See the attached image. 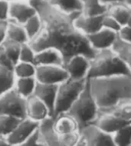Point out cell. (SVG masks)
<instances>
[{"label":"cell","instance_id":"6da1fadb","mask_svg":"<svg viewBox=\"0 0 131 146\" xmlns=\"http://www.w3.org/2000/svg\"><path fill=\"white\" fill-rule=\"evenodd\" d=\"M43 21V28L35 38L29 41L34 50L45 48L59 50L64 64L75 55L83 54L91 59L96 50L87 36L74 25V19L81 12L68 14L55 7L49 0H29Z\"/></svg>","mask_w":131,"mask_h":146},{"label":"cell","instance_id":"7a4b0ae2","mask_svg":"<svg viewBox=\"0 0 131 146\" xmlns=\"http://www.w3.org/2000/svg\"><path fill=\"white\" fill-rule=\"evenodd\" d=\"M91 93L99 109L106 113L124 103H131V76L119 74L89 78Z\"/></svg>","mask_w":131,"mask_h":146},{"label":"cell","instance_id":"3957f363","mask_svg":"<svg viewBox=\"0 0 131 146\" xmlns=\"http://www.w3.org/2000/svg\"><path fill=\"white\" fill-rule=\"evenodd\" d=\"M119 74L131 76V73L112 48L96 50L93 58L90 59L88 77L94 78Z\"/></svg>","mask_w":131,"mask_h":146},{"label":"cell","instance_id":"277c9868","mask_svg":"<svg viewBox=\"0 0 131 146\" xmlns=\"http://www.w3.org/2000/svg\"><path fill=\"white\" fill-rule=\"evenodd\" d=\"M67 113L76 120L79 130L87 125L93 123L97 119L99 109L91 93L88 77L84 90Z\"/></svg>","mask_w":131,"mask_h":146},{"label":"cell","instance_id":"5b68a950","mask_svg":"<svg viewBox=\"0 0 131 146\" xmlns=\"http://www.w3.org/2000/svg\"><path fill=\"white\" fill-rule=\"evenodd\" d=\"M88 78L74 80L68 78L57 87L54 118L61 113H67L84 88Z\"/></svg>","mask_w":131,"mask_h":146},{"label":"cell","instance_id":"8992f818","mask_svg":"<svg viewBox=\"0 0 131 146\" xmlns=\"http://www.w3.org/2000/svg\"><path fill=\"white\" fill-rule=\"evenodd\" d=\"M80 139L77 146H115L112 134L107 133L94 123L79 130Z\"/></svg>","mask_w":131,"mask_h":146},{"label":"cell","instance_id":"52a82bcc","mask_svg":"<svg viewBox=\"0 0 131 146\" xmlns=\"http://www.w3.org/2000/svg\"><path fill=\"white\" fill-rule=\"evenodd\" d=\"M0 115H9L21 119L26 118V100L15 89L0 96Z\"/></svg>","mask_w":131,"mask_h":146},{"label":"cell","instance_id":"ba28073f","mask_svg":"<svg viewBox=\"0 0 131 146\" xmlns=\"http://www.w3.org/2000/svg\"><path fill=\"white\" fill-rule=\"evenodd\" d=\"M35 78L38 83L59 85L69 78V75L64 66L46 65L37 66Z\"/></svg>","mask_w":131,"mask_h":146},{"label":"cell","instance_id":"9c48e42d","mask_svg":"<svg viewBox=\"0 0 131 146\" xmlns=\"http://www.w3.org/2000/svg\"><path fill=\"white\" fill-rule=\"evenodd\" d=\"M39 122L26 117L20 120L13 131L6 138L9 146H21L38 128Z\"/></svg>","mask_w":131,"mask_h":146},{"label":"cell","instance_id":"30bf717a","mask_svg":"<svg viewBox=\"0 0 131 146\" xmlns=\"http://www.w3.org/2000/svg\"><path fill=\"white\" fill-rule=\"evenodd\" d=\"M64 67L68 73L70 78L82 80L88 78L90 59L83 54H78L72 57L64 64Z\"/></svg>","mask_w":131,"mask_h":146},{"label":"cell","instance_id":"8fae6325","mask_svg":"<svg viewBox=\"0 0 131 146\" xmlns=\"http://www.w3.org/2000/svg\"><path fill=\"white\" fill-rule=\"evenodd\" d=\"M36 13L35 8L28 0H14L10 2L9 20L23 25Z\"/></svg>","mask_w":131,"mask_h":146},{"label":"cell","instance_id":"7c38bea8","mask_svg":"<svg viewBox=\"0 0 131 146\" xmlns=\"http://www.w3.org/2000/svg\"><path fill=\"white\" fill-rule=\"evenodd\" d=\"M117 32L103 27L95 33L87 35L89 43L95 50L111 48L117 39Z\"/></svg>","mask_w":131,"mask_h":146},{"label":"cell","instance_id":"4fadbf2b","mask_svg":"<svg viewBox=\"0 0 131 146\" xmlns=\"http://www.w3.org/2000/svg\"><path fill=\"white\" fill-rule=\"evenodd\" d=\"M130 122V121H126L120 119L113 113L106 112V113H99L98 117L93 123L107 133L113 135L120 129H121L122 127Z\"/></svg>","mask_w":131,"mask_h":146},{"label":"cell","instance_id":"5bb4252c","mask_svg":"<svg viewBox=\"0 0 131 146\" xmlns=\"http://www.w3.org/2000/svg\"><path fill=\"white\" fill-rule=\"evenodd\" d=\"M105 15V14H104ZM104 15L87 16L82 12L74 19V25L86 36L95 33L103 28V19Z\"/></svg>","mask_w":131,"mask_h":146},{"label":"cell","instance_id":"9a60e30c","mask_svg":"<svg viewBox=\"0 0 131 146\" xmlns=\"http://www.w3.org/2000/svg\"><path fill=\"white\" fill-rule=\"evenodd\" d=\"M38 129L43 146H59V135L55 129V118L48 116L42 120Z\"/></svg>","mask_w":131,"mask_h":146},{"label":"cell","instance_id":"2e32d148","mask_svg":"<svg viewBox=\"0 0 131 146\" xmlns=\"http://www.w3.org/2000/svg\"><path fill=\"white\" fill-rule=\"evenodd\" d=\"M57 87L58 85L41 84L38 82L35 91V96L40 99L48 106L51 115L52 117H54V113H55Z\"/></svg>","mask_w":131,"mask_h":146},{"label":"cell","instance_id":"e0dca14e","mask_svg":"<svg viewBox=\"0 0 131 146\" xmlns=\"http://www.w3.org/2000/svg\"><path fill=\"white\" fill-rule=\"evenodd\" d=\"M26 115L38 122L51 116L48 106L35 95L26 100Z\"/></svg>","mask_w":131,"mask_h":146},{"label":"cell","instance_id":"ac0fdd59","mask_svg":"<svg viewBox=\"0 0 131 146\" xmlns=\"http://www.w3.org/2000/svg\"><path fill=\"white\" fill-rule=\"evenodd\" d=\"M35 64L36 66H64V59L59 50L55 48H45L36 52Z\"/></svg>","mask_w":131,"mask_h":146},{"label":"cell","instance_id":"d6986e66","mask_svg":"<svg viewBox=\"0 0 131 146\" xmlns=\"http://www.w3.org/2000/svg\"><path fill=\"white\" fill-rule=\"evenodd\" d=\"M55 129L59 135L78 132V122L68 113H61L55 117Z\"/></svg>","mask_w":131,"mask_h":146},{"label":"cell","instance_id":"ffe728a7","mask_svg":"<svg viewBox=\"0 0 131 146\" xmlns=\"http://www.w3.org/2000/svg\"><path fill=\"white\" fill-rule=\"evenodd\" d=\"M107 6V14L114 17L122 26L127 24L131 16V6L124 3H114Z\"/></svg>","mask_w":131,"mask_h":146},{"label":"cell","instance_id":"44dd1931","mask_svg":"<svg viewBox=\"0 0 131 146\" xmlns=\"http://www.w3.org/2000/svg\"><path fill=\"white\" fill-rule=\"evenodd\" d=\"M37 84L35 77L16 78L14 89L20 96L27 100L35 95Z\"/></svg>","mask_w":131,"mask_h":146},{"label":"cell","instance_id":"7402d4cb","mask_svg":"<svg viewBox=\"0 0 131 146\" xmlns=\"http://www.w3.org/2000/svg\"><path fill=\"white\" fill-rule=\"evenodd\" d=\"M7 40L19 44L29 43V39L23 25L9 20L7 26Z\"/></svg>","mask_w":131,"mask_h":146},{"label":"cell","instance_id":"603a6c76","mask_svg":"<svg viewBox=\"0 0 131 146\" xmlns=\"http://www.w3.org/2000/svg\"><path fill=\"white\" fill-rule=\"evenodd\" d=\"M15 80L13 69L0 66V96L13 90Z\"/></svg>","mask_w":131,"mask_h":146},{"label":"cell","instance_id":"cb8c5ba5","mask_svg":"<svg viewBox=\"0 0 131 146\" xmlns=\"http://www.w3.org/2000/svg\"><path fill=\"white\" fill-rule=\"evenodd\" d=\"M82 3V14L87 16L104 15L107 12L108 6L103 4L101 0H81Z\"/></svg>","mask_w":131,"mask_h":146},{"label":"cell","instance_id":"d4e9b609","mask_svg":"<svg viewBox=\"0 0 131 146\" xmlns=\"http://www.w3.org/2000/svg\"><path fill=\"white\" fill-rule=\"evenodd\" d=\"M112 49L117 53L131 73V43L123 41L117 36L114 44H113Z\"/></svg>","mask_w":131,"mask_h":146},{"label":"cell","instance_id":"484cf974","mask_svg":"<svg viewBox=\"0 0 131 146\" xmlns=\"http://www.w3.org/2000/svg\"><path fill=\"white\" fill-rule=\"evenodd\" d=\"M49 2L55 7L68 14L82 12L83 7L81 0H49Z\"/></svg>","mask_w":131,"mask_h":146},{"label":"cell","instance_id":"4316f807","mask_svg":"<svg viewBox=\"0 0 131 146\" xmlns=\"http://www.w3.org/2000/svg\"><path fill=\"white\" fill-rule=\"evenodd\" d=\"M24 29L29 37V41L33 40L43 28V21L39 15L36 13L23 24Z\"/></svg>","mask_w":131,"mask_h":146},{"label":"cell","instance_id":"83f0119b","mask_svg":"<svg viewBox=\"0 0 131 146\" xmlns=\"http://www.w3.org/2000/svg\"><path fill=\"white\" fill-rule=\"evenodd\" d=\"M37 66L33 63L18 61L13 67V72L16 78L35 77Z\"/></svg>","mask_w":131,"mask_h":146},{"label":"cell","instance_id":"f1b7e54d","mask_svg":"<svg viewBox=\"0 0 131 146\" xmlns=\"http://www.w3.org/2000/svg\"><path fill=\"white\" fill-rule=\"evenodd\" d=\"M115 146L131 145V122L113 134Z\"/></svg>","mask_w":131,"mask_h":146},{"label":"cell","instance_id":"f546056e","mask_svg":"<svg viewBox=\"0 0 131 146\" xmlns=\"http://www.w3.org/2000/svg\"><path fill=\"white\" fill-rule=\"evenodd\" d=\"M20 120L21 119L9 115H0V136L7 138Z\"/></svg>","mask_w":131,"mask_h":146},{"label":"cell","instance_id":"4dcf8cb0","mask_svg":"<svg viewBox=\"0 0 131 146\" xmlns=\"http://www.w3.org/2000/svg\"><path fill=\"white\" fill-rule=\"evenodd\" d=\"M21 45V44L10 41V40H7V39L3 44V46L5 48V52L14 65L19 61Z\"/></svg>","mask_w":131,"mask_h":146},{"label":"cell","instance_id":"1f68e13d","mask_svg":"<svg viewBox=\"0 0 131 146\" xmlns=\"http://www.w3.org/2000/svg\"><path fill=\"white\" fill-rule=\"evenodd\" d=\"M36 51L29 43L22 44L21 45V50L19 54V61L35 64Z\"/></svg>","mask_w":131,"mask_h":146},{"label":"cell","instance_id":"d6a6232c","mask_svg":"<svg viewBox=\"0 0 131 146\" xmlns=\"http://www.w3.org/2000/svg\"><path fill=\"white\" fill-rule=\"evenodd\" d=\"M108 112L113 113L121 119L131 122V103L120 105Z\"/></svg>","mask_w":131,"mask_h":146},{"label":"cell","instance_id":"836d02e7","mask_svg":"<svg viewBox=\"0 0 131 146\" xmlns=\"http://www.w3.org/2000/svg\"><path fill=\"white\" fill-rule=\"evenodd\" d=\"M80 139V132L59 135V146H77Z\"/></svg>","mask_w":131,"mask_h":146},{"label":"cell","instance_id":"e575fe53","mask_svg":"<svg viewBox=\"0 0 131 146\" xmlns=\"http://www.w3.org/2000/svg\"><path fill=\"white\" fill-rule=\"evenodd\" d=\"M103 27L116 31L118 33L120 29H121L122 25L115 19L114 17L106 13L104 16V19H103Z\"/></svg>","mask_w":131,"mask_h":146},{"label":"cell","instance_id":"d590c367","mask_svg":"<svg viewBox=\"0 0 131 146\" xmlns=\"http://www.w3.org/2000/svg\"><path fill=\"white\" fill-rule=\"evenodd\" d=\"M9 1L0 0V21L7 22L9 20Z\"/></svg>","mask_w":131,"mask_h":146},{"label":"cell","instance_id":"8d00e7d4","mask_svg":"<svg viewBox=\"0 0 131 146\" xmlns=\"http://www.w3.org/2000/svg\"><path fill=\"white\" fill-rule=\"evenodd\" d=\"M21 146H43L40 134L38 132V129H37L30 135V137L22 144Z\"/></svg>","mask_w":131,"mask_h":146},{"label":"cell","instance_id":"74e56055","mask_svg":"<svg viewBox=\"0 0 131 146\" xmlns=\"http://www.w3.org/2000/svg\"><path fill=\"white\" fill-rule=\"evenodd\" d=\"M0 66L9 67L12 69H13V67H14L13 63L11 61L9 56L7 55L3 44L0 45Z\"/></svg>","mask_w":131,"mask_h":146},{"label":"cell","instance_id":"f35d334b","mask_svg":"<svg viewBox=\"0 0 131 146\" xmlns=\"http://www.w3.org/2000/svg\"><path fill=\"white\" fill-rule=\"evenodd\" d=\"M118 36L123 41L131 43V27L128 25H123L118 31Z\"/></svg>","mask_w":131,"mask_h":146},{"label":"cell","instance_id":"ab89813d","mask_svg":"<svg viewBox=\"0 0 131 146\" xmlns=\"http://www.w3.org/2000/svg\"><path fill=\"white\" fill-rule=\"evenodd\" d=\"M7 22L0 21V45H2L7 39Z\"/></svg>","mask_w":131,"mask_h":146},{"label":"cell","instance_id":"60d3db41","mask_svg":"<svg viewBox=\"0 0 131 146\" xmlns=\"http://www.w3.org/2000/svg\"><path fill=\"white\" fill-rule=\"evenodd\" d=\"M101 2L104 5H109L111 4H114V3H124V0H101Z\"/></svg>","mask_w":131,"mask_h":146},{"label":"cell","instance_id":"b9f144b4","mask_svg":"<svg viewBox=\"0 0 131 146\" xmlns=\"http://www.w3.org/2000/svg\"><path fill=\"white\" fill-rule=\"evenodd\" d=\"M0 146H9L6 138L0 136Z\"/></svg>","mask_w":131,"mask_h":146},{"label":"cell","instance_id":"7bdbcfd3","mask_svg":"<svg viewBox=\"0 0 131 146\" xmlns=\"http://www.w3.org/2000/svg\"><path fill=\"white\" fill-rule=\"evenodd\" d=\"M124 3L131 6V0H124Z\"/></svg>","mask_w":131,"mask_h":146},{"label":"cell","instance_id":"ee69618b","mask_svg":"<svg viewBox=\"0 0 131 146\" xmlns=\"http://www.w3.org/2000/svg\"><path fill=\"white\" fill-rule=\"evenodd\" d=\"M126 25H128V26L131 27V16H130V18L129 19V20H128V22H127V24H126Z\"/></svg>","mask_w":131,"mask_h":146},{"label":"cell","instance_id":"f6af8a7d","mask_svg":"<svg viewBox=\"0 0 131 146\" xmlns=\"http://www.w3.org/2000/svg\"><path fill=\"white\" fill-rule=\"evenodd\" d=\"M8 1H9V2H12V1H14V0H8Z\"/></svg>","mask_w":131,"mask_h":146},{"label":"cell","instance_id":"bcb514c9","mask_svg":"<svg viewBox=\"0 0 131 146\" xmlns=\"http://www.w3.org/2000/svg\"><path fill=\"white\" fill-rule=\"evenodd\" d=\"M28 1H29V0H28Z\"/></svg>","mask_w":131,"mask_h":146}]
</instances>
